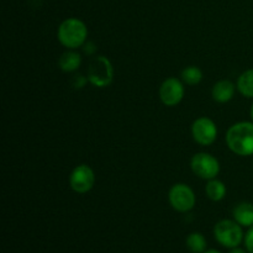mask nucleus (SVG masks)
I'll list each match as a JSON object with an SVG mask.
<instances>
[{
	"label": "nucleus",
	"mask_w": 253,
	"mask_h": 253,
	"mask_svg": "<svg viewBox=\"0 0 253 253\" xmlns=\"http://www.w3.org/2000/svg\"><path fill=\"white\" fill-rule=\"evenodd\" d=\"M251 119H252V121H253V104H252V106H251Z\"/></svg>",
	"instance_id": "nucleus-22"
},
{
	"label": "nucleus",
	"mask_w": 253,
	"mask_h": 253,
	"mask_svg": "<svg viewBox=\"0 0 253 253\" xmlns=\"http://www.w3.org/2000/svg\"><path fill=\"white\" fill-rule=\"evenodd\" d=\"M229 253H249V252H247V250L240 249V247H235V249L230 250Z\"/></svg>",
	"instance_id": "nucleus-20"
},
{
	"label": "nucleus",
	"mask_w": 253,
	"mask_h": 253,
	"mask_svg": "<svg viewBox=\"0 0 253 253\" xmlns=\"http://www.w3.org/2000/svg\"><path fill=\"white\" fill-rule=\"evenodd\" d=\"M188 250L192 253H204L207 251L208 242L202 232H192L185 240Z\"/></svg>",
	"instance_id": "nucleus-15"
},
{
	"label": "nucleus",
	"mask_w": 253,
	"mask_h": 253,
	"mask_svg": "<svg viewBox=\"0 0 253 253\" xmlns=\"http://www.w3.org/2000/svg\"><path fill=\"white\" fill-rule=\"evenodd\" d=\"M237 86L232 83L231 81H227V79H222V81L216 82L212 86L211 90V96L216 103L225 104L229 103L230 100H232L236 93Z\"/></svg>",
	"instance_id": "nucleus-10"
},
{
	"label": "nucleus",
	"mask_w": 253,
	"mask_h": 253,
	"mask_svg": "<svg viewBox=\"0 0 253 253\" xmlns=\"http://www.w3.org/2000/svg\"><path fill=\"white\" fill-rule=\"evenodd\" d=\"M214 237L219 245L225 249H235L244 242L245 234L242 226L235 220L224 219L214 226Z\"/></svg>",
	"instance_id": "nucleus-3"
},
{
	"label": "nucleus",
	"mask_w": 253,
	"mask_h": 253,
	"mask_svg": "<svg viewBox=\"0 0 253 253\" xmlns=\"http://www.w3.org/2000/svg\"><path fill=\"white\" fill-rule=\"evenodd\" d=\"M237 90L245 98L253 99V68L247 69L244 73L240 74L237 79Z\"/></svg>",
	"instance_id": "nucleus-14"
},
{
	"label": "nucleus",
	"mask_w": 253,
	"mask_h": 253,
	"mask_svg": "<svg viewBox=\"0 0 253 253\" xmlns=\"http://www.w3.org/2000/svg\"><path fill=\"white\" fill-rule=\"evenodd\" d=\"M83 48H84V52H85V54H89V56H93V54L96 52L95 43H94V42H91V41L85 42V43H84V46H83Z\"/></svg>",
	"instance_id": "nucleus-19"
},
{
	"label": "nucleus",
	"mask_w": 253,
	"mask_h": 253,
	"mask_svg": "<svg viewBox=\"0 0 253 253\" xmlns=\"http://www.w3.org/2000/svg\"><path fill=\"white\" fill-rule=\"evenodd\" d=\"M205 193L211 202H221L226 197V185L224 184V182L214 178V179L208 180Z\"/></svg>",
	"instance_id": "nucleus-13"
},
{
	"label": "nucleus",
	"mask_w": 253,
	"mask_h": 253,
	"mask_svg": "<svg viewBox=\"0 0 253 253\" xmlns=\"http://www.w3.org/2000/svg\"><path fill=\"white\" fill-rule=\"evenodd\" d=\"M184 85L180 79L175 77H169L162 82L158 90L161 101L166 106H177L184 98Z\"/></svg>",
	"instance_id": "nucleus-9"
},
{
	"label": "nucleus",
	"mask_w": 253,
	"mask_h": 253,
	"mask_svg": "<svg viewBox=\"0 0 253 253\" xmlns=\"http://www.w3.org/2000/svg\"><path fill=\"white\" fill-rule=\"evenodd\" d=\"M227 147L237 156L253 155V121H240L230 126L225 137Z\"/></svg>",
	"instance_id": "nucleus-1"
},
{
	"label": "nucleus",
	"mask_w": 253,
	"mask_h": 253,
	"mask_svg": "<svg viewBox=\"0 0 253 253\" xmlns=\"http://www.w3.org/2000/svg\"><path fill=\"white\" fill-rule=\"evenodd\" d=\"M180 78H182L183 83L187 84V85H198L203 81V72L199 67L188 66L182 71Z\"/></svg>",
	"instance_id": "nucleus-16"
},
{
	"label": "nucleus",
	"mask_w": 253,
	"mask_h": 253,
	"mask_svg": "<svg viewBox=\"0 0 253 253\" xmlns=\"http://www.w3.org/2000/svg\"><path fill=\"white\" fill-rule=\"evenodd\" d=\"M244 244H245V247H246L247 252L253 253V226L250 227L249 231L245 234Z\"/></svg>",
	"instance_id": "nucleus-17"
},
{
	"label": "nucleus",
	"mask_w": 253,
	"mask_h": 253,
	"mask_svg": "<svg viewBox=\"0 0 253 253\" xmlns=\"http://www.w3.org/2000/svg\"><path fill=\"white\" fill-rule=\"evenodd\" d=\"M82 64V56L76 52V49H68L59 57L58 66L66 73L76 72Z\"/></svg>",
	"instance_id": "nucleus-12"
},
{
	"label": "nucleus",
	"mask_w": 253,
	"mask_h": 253,
	"mask_svg": "<svg viewBox=\"0 0 253 253\" xmlns=\"http://www.w3.org/2000/svg\"><path fill=\"white\" fill-rule=\"evenodd\" d=\"M190 168L197 177L210 180L220 173V163L216 157L207 152L195 153L190 160Z\"/></svg>",
	"instance_id": "nucleus-6"
},
{
	"label": "nucleus",
	"mask_w": 253,
	"mask_h": 253,
	"mask_svg": "<svg viewBox=\"0 0 253 253\" xmlns=\"http://www.w3.org/2000/svg\"><path fill=\"white\" fill-rule=\"evenodd\" d=\"M88 37V27L77 17H68L61 22L57 30L59 43L67 49H77L83 47Z\"/></svg>",
	"instance_id": "nucleus-2"
},
{
	"label": "nucleus",
	"mask_w": 253,
	"mask_h": 253,
	"mask_svg": "<svg viewBox=\"0 0 253 253\" xmlns=\"http://www.w3.org/2000/svg\"><path fill=\"white\" fill-rule=\"evenodd\" d=\"M86 82H89L88 77H84L82 76V74H77V76H74L73 81H72V84H73V86L76 89H82L85 86Z\"/></svg>",
	"instance_id": "nucleus-18"
},
{
	"label": "nucleus",
	"mask_w": 253,
	"mask_h": 253,
	"mask_svg": "<svg viewBox=\"0 0 253 253\" xmlns=\"http://www.w3.org/2000/svg\"><path fill=\"white\" fill-rule=\"evenodd\" d=\"M168 200L170 207L178 212H189L190 210L194 209L197 203L194 190L184 183H177L172 185L168 192Z\"/></svg>",
	"instance_id": "nucleus-5"
},
{
	"label": "nucleus",
	"mask_w": 253,
	"mask_h": 253,
	"mask_svg": "<svg viewBox=\"0 0 253 253\" xmlns=\"http://www.w3.org/2000/svg\"><path fill=\"white\" fill-rule=\"evenodd\" d=\"M192 136L200 146H210L217 138V126L207 116L198 118L192 125Z\"/></svg>",
	"instance_id": "nucleus-8"
},
{
	"label": "nucleus",
	"mask_w": 253,
	"mask_h": 253,
	"mask_svg": "<svg viewBox=\"0 0 253 253\" xmlns=\"http://www.w3.org/2000/svg\"><path fill=\"white\" fill-rule=\"evenodd\" d=\"M232 216L236 222H239L242 227L253 226V204L251 203H240L234 208Z\"/></svg>",
	"instance_id": "nucleus-11"
},
{
	"label": "nucleus",
	"mask_w": 253,
	"mask_h": 253,
	"mask_svg": "<svg viewBox=\"0 0 253 253\" xmlns=\"http://www.w3.org/2000/svg\"><path fill=\"white\" fill-rule=\"evenodd\" d=\"M88 81L96 88H106L113 83L114 67L105 56L94 57L88 68Z\"/></svg>",
	"instance_id": "nucleus-4"
},
{
	"label": "nucleus",
	"mask_w": 253,
	"mask_h": 253,
	"mask_svg": "<svg viewBox=\"0 0 253 253\" xmlns=\"http://www.w3.org/2000/svg\"><path fill=\"white\" fill-rule=\"evenodd\" d=\"M95 183L94 170L88 165H79L72 170L69 175V187L78 194H85L90 192Z\"/></svg>",
	"instance_id": "nucleus-7"
},
{
	"label": "nucleus",
	"mask_w": 253,
	"mask_h": 253,
	"mask_svg": "<svg viewBox=\"0 0 253 253\" xmlns=\"http://www.w3.org/2000/svg\"><path fill=\"white\" fill-rule=\"evenodd\" d=\"M204 253H221L220 251H217V250H214V249H211V250H207V251H205Z\"/></svg>",
	"instance_id": "nucleus-21"
}]
</instances>
